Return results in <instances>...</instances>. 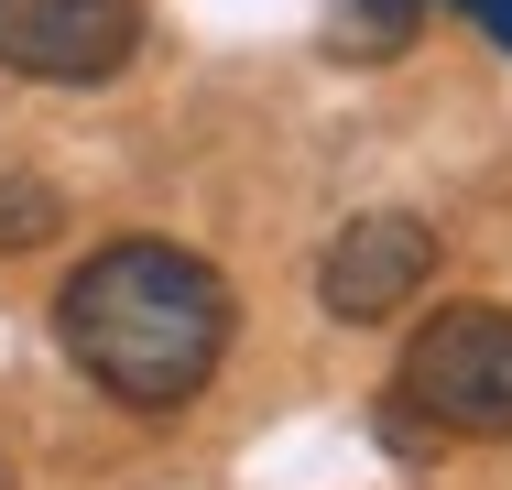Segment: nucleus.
Segmentation results:
<instances>
[{
	"label": "nucleus",
	"mask_w": 512,
	"mask_h": 490,
	"mask_svg": "<svg viewBox=\"0 0 512 490\" xmlns=\"http://www.w3.org/2000/svg\"><path fill=\"white\" fill-rule=\"evenodd\" d=\"M55 338L109 403L175 414L229 360V284H218V262L175 251V240H109L55 294Z\"/></svg>",
	"instance_id": "nucleus-1"
},
{
	"label": "nucleus",
	"mask_w": 512,
	"mask_h": 490,
	"mask_svg": "<svg viewBox=\"0 0 512 490\" xmlns=\"http://www.w3.org/2000/svg\"><path fill=\"white\" fill-rule=\"evenodd\" d=\"M393 392L436 436H512V305H436Z\"/></svg>",
	"instance_id": "nucleus-2"
},
{
	"label": "nucleus",
	"mask_w": 512,
	"mask_h": 490,
	"mask_svg": "<svg viewBox=\"0 0 512 490\" xmlns=\"http://www.w3.org/2000/svg\"><path fill=\"white\" fill-rule=\"evenodd\" d=\"M142 44V0H0V66L11 77H55V88H88L120 77Z\"/></svg>",
	"instance_id": "nucleus-3"
},
{
	"label": "nucleus",
	"mask_w": 512,
	"mask_h": 490,
	"mask_svg": "<svg viewBox=\"0 0 512 490\" xmlns=\"http://www.w3.org/2000/svg\"><path fill=\"white\" fill-rule=\"evenodd\" d=\"M436 284V229L404 218V207H371V218H349L338 240H327V262H316V294H327V316H349V327H371V316H393L414 294Z\"/></svg>",
	"instance_id": "nucleus-4"
},
{
	"label": "nucleus",
	"mask_w": 512,
	"mask_h": 490,
	"mask_svg": "<svg viewBox=\"0 0 512 490\" xmlns=\"http://www.w3.org/2000/svg\"><path fill=\"white\" fill-rule=\"evenodd\" d=\"M55 229H66V196L22 164H0V251H44Z\"/></svg>",
	"instance_id": "nucleus-5"
},
{
	"label": "nucleus",
	"mask_w": 512,
	"mask_h": 490,
	"mask_svg": "<svg viewBox=\"0 0 512 490\" xmlns=\"http://www.w3.org/2000/svg\"><path fill=\"white\" fill-rule=\"evenodd\" d=\"M349 11H360V55H393V44L414 33V11H425V0H349Z\"/></svg>",
	"instance_id": "nucleus-6"
},
{
	"label": "nucleus",
	"mask_w": 512,
	"mask_h": 490,
	"mask_svg": "<svg viewBox=\"0 0 512 490\" xmlns=\"http://www.w3.org/2000/svg\"><path fill=\"white\" fill-rule=\"evenodd\" d=\"M469 11L491 22V44H502V55H512V0H469Z\"/></svg>",
	"instance_id": "nucleus-7"
}]
</instances>
